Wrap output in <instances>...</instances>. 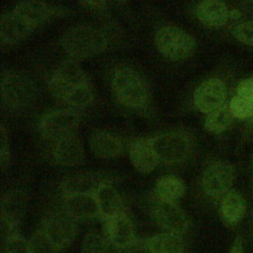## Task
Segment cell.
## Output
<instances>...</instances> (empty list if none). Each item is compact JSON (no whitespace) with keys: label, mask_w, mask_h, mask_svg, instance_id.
Masks as SVG:
<instances>
[{"label":"cell","mask_w":253,"mask_h":253,"mask_svg":"<svg viewBox=\"0 0 253 253\" xmlns=\"http://www.w3.org/2000/svg\"><path fill=\"white\" fill-rule=\"evenodd\" d=\"M109 43L106 33L93 25L81 24L69 28L61 38L64 51L73 60H82L103 52Z\"/></svg>","instance_id":"obj_1"},{"label":"cell","mask_w":253,"mask_h":253,"mask_svg":"<svg viewBox=\"0 0 253 253\" xmlns=\"http://www.w3.org/2000/svg\"><path fill=\"white\" fill-rule=\"evenodd\" d=\"M113 91L118 101L130 109H142L149 100V90L145 80L130 67L118 68L112 79Z\"/></svg>","instance_id":"obj_2"},{"label":"cell","mask_w":253,"mask_h":253,"mask_svg":"<svg viewBox=\"0 0 253 253\" xmlns=\"http://www.w3.org/2000/svg\"><path fill=\"white\" fill-rule=\"evenodd\" d=\"M37 97V88L33 80L18 71H6L1 79V101L9 111L28 109Z\"/></svg>","instance_id":"obj_3"},{"label":"cell","mask_w":253,"mask_h":253,"mask_svg":"<svg viewBox=\"0 0 253 253\" xmlns=\"http://www.w3.org/2000/svg\"><path fill=\"white\" fill-rule=\"evenodd\" d=\"M159 161L166 164L185 162L193 150V141L188 133L180 129L165 130L150 137Z\"/></svg>","instance_id":"obj_4"},{"label":"cell","mask_w":253,"mask_h":253,"mask_svg":"<svg viewBox=\"0 0 253 253\" xmlns=\"http://www.w3.org/2000/svg\"><path fill=\"white\" fill-rule=\"evenodd\" d=\"M158 50L170 60H183L196 50V40L187 32L175 26L159 28L154 37Z\"/></svg>","instance_id":"obj_5"},{"label":"cell","mask_w":253,"mask_h":253,"mask_svg":"<svg viewBox=\"0 0 253 253\" xmlns=\"http://www.w3.org/2000/svg\"><path fill=\"white\" fill-rule=\"evenodd\" d=\"M88 83L90 81L87 74L73 59L61 62L47 80L50 92L63 102L78 88Z\"/></svg>","instance_id":"obj_6"},{"label":"cell","mask_w":253,"mask_h":253,"mask_svg":"<svg viewBox=\"0 0 253 253\" xmlns=\"http://www.w3.org/2000/svg\"><path fill=\"white\" fill-rule=\"evenodd\" d=\"M80 123V115L74 109H58L46 113L39 122V131L54 142L74 133Z\"/></svg>","instance_id":"obj_7"},{"label":"cell","mask_w":253,"mask_h":253,"mask_svg":"<svg viewBox=\"0 0 253 253\" xmlns=\"http://www.w3.org/2000/svg\"><path fill=\"white\" fill-rule=\"evenodd\" d=\"M42 229L60 250L72 243L77 234V223L64 210L50 212L42 222Z\"/></svg>","instance_id":"obj_8"},{"label":"cell","mask_w":253,"mask_h":253,"mask_svg":"<svg viewBox=\"0 0 253 253\" xmlns=\"http://www.w3.org/2000/svg\"><path fill=\"white\" fill-rule=\"evenodd\" d=\"M235 171L227 162L217 161L209 165L203 174L202 184L205 193L213 199H222L234 182Z\"/></svg>","instance_id":"obj_9"},{"label":"cell","mask_w":253,"mask_h":253,"mask_svg":"<svg viewBox=\"0 0 253 253\" xmlns=\"http://www.w3.org/2000/svg\"><path fill=\"white\" fill-rule=\"evenodd\" d=\"M104 227L105 236L116 250H128L136 244L134 225L126 211L105 220Z\"/></svg>","instance_id":"obj_10"},{"label":"cell","mask_w":253,"mask_h":253,"mask_svg":"<svg viewBox=\"0 0 253 253\" xmlns=\"http://www.w3.org/2000/svg\"><path fill=\"white\" fill-rule=\"evenodd\" d=\"M152 216L164 232L181 235L189 228V217L177 203L156 200L152 207Z\"/></svg>","instance_id":"obj_11"},{"label":"cell","mask_w":253,"mask_h":253,"mask_svg":"<svg viewBox=\"0 0 253 253\" xmlns=\"http://www.w3.org/2000/svg\"><path fill=\"white\" fill-rule=\"evenodd\" d=\"M226 98V87L217 78H210L204 81L194 93L196 108L205 114H210L222 107Z\"/></svg>","instance_id":"obj_12"},{"label":"cell","mask_w":253,"mask_h":253,"mask_svg":"<svg viewBox=\"0 0 253 253\" xmlns=\"http://www.w3.org/2000/svg\"><path fill=\"white\" fill-rule=\"evenodd\" d=\"M52 155L55 162L61 166H75L84 159V146L81 139L72 133L54 142Z\"/></svg>","instance_id":"obj_13"},{"label":"cell","mask_w":253,"mask_h":253,"mask_svg":"<svg viewBox=\"0 0 253 253\" xmlns=\"http://www.w3.org/2000/svg\"><path fill=\"white\" fill-rule=\"evenodd\" d=\"M63 210L76 220L100 216L98 204L93 194L63 195Z\"/></svg>","instance_id":"obj_14"},{"label":"cell","mask_w":253,"mask_h":253,"mask_svg":"<svg viewBox=\"0 0 253 253\" xmlns=\"http://www.w3.org/2000/svg\"><path fill=\"white\" fill-rule=\"evenodd\" d=\"M89 144L93 154L104 159L117 158L125 151L123 140L118 135L106 130L94 131L90 136Z\"/></svg>","instance_id":"obj_15"},{"label":"cell","mask_w":253,"mask_h":253,"mask_svg":"<svg viewBox=\"0 0 253 253\" xmlns=\"http://www.w3.org/2000/svg\"><path fill=\"white\" fill-rule=\"evenodd\" d=\"M103 176L95 172H78L66 176L61 182L63 195L95 194L98 188L105 183Z\"/></svg>","instance_id":"obj_16"},{"label":"cell","mask_w":253,"mask_h":253,"mask_svg":"<svg viewBox=\"0 0 253 253\" xmlns=\"http://www.w3.org/2000/svg\"><path fill=\"white\" fill-rule=\"evenodd\" d=\"M103 221L126 211L119 191L108 181L103 183L94 194Z\"/></svg>","instance_id":"obj_17"},{"label":"cell","mask_w":253,"mask_h":253,"mask_svg":"<svg viewBox=\"0 0 253 253\" xmlns=\"http://www.w3.org/2000/svg\"><path fill=\"white\" fill-rule=\"evenodd\" d=\"M128 151L132 165L141 173L153 171L159 162L150 138L143 137L133 140Z\"/></svg>","instance_id":"obj_18"},{"label":"cell","mask_w":253,"mask_h":253,"mask_svg":"<svg viewBox=\"0 0 253 253\" xmlns=\"http://www.w3.org/2000/svg\"><path fill=\"white\" fill-rule=\"evenodd\" d=\"M13 12L35 28L55 16L58 13V9L42 1L27 0L19 2Z\"/></svg>","instance_id":"obj_19"},{"label":"cell","mask_w":253,"mask_h":253,"mask_svg":"<svg viewBox=\"0 0 253 253\" xmlns=\"http://www.w3.org/2000/svg\"><path fill=\"white\" fill-rule=\"evenodd\" d=\"M35 28L13 11L3 14L0 19V38L6 44H13L29 36Z\"/></svg>","instance_id":"obj_20"},{"label":"cell","mask_w":253,"mask_h":253,"mask_svg":"<svg viewBox=\"0 0 253 253\" xmlns=\"http://www.w3.org/2000/svg\"><path fill=\"white\" fill-rule=\"evenodd\" d=\"M28 206V196L22 190H11L1 200V219L20 224Z\"/></svg>","instance_id":"obj_21"},{"label":"cell","mask_w":253,"mask_h":253,"mask_svg":"<svg viewBox=\"0 0 253 253\" xmlns=\"http://www.w3.org/2000/svg\"><path fill=\"white\" fill-rule=\"evenodd\" d=\"M196 15L198 19L207 26L220 27L227 22L229 11L222 1L206 0L197 5Z\"/></svg>","instance_id":"obj_22"},{"label":"cell","mask_w":253,"mask_h":253,"mask_svg":"<svg viewBox=\"0 0 253 253\" xmlns=\"http://www.w3.org/2000/svg\"><path fill=\"white\" fill-rule=\"evenodd\" d=\"M142 247L146 253H183L185 244L181 235L161 232L147 237Z\"/></svg>","instance_id":"obj_23"},{"label":"cell","mask_w":253,"mask_h":253,"mask_svg":"<svg viewBox=\"0 0 253 253\" xmlns=\"http://www.w3.org/2000/svg\"><path fill=\"white\" fill-rule=\"evenodd\" d=\"M245 211V201L235 190H230L220 200L219 214L222 221L229 226L237 224L243 218Z\"/></svg>","instance_id":"obj_24"},{"label":"cell","mask_w":253,"mask_h":253,"mask_svg":"<svg viewBox=\"0 0 253 253\" xmlns=\"http://www.w3.org/2000/svg\"><path fill=\"white\" fill-rule=\"evenodd\" d=\"M186 192L184 181L174 175H166L158 178L154 185L156 200L168 203H177Z\"/></svg>","instance_id":"obj_25"},{"label":"cell","mask_w":253,"mask_h":253,"mask_svg":"<svg viewBox=\"0 0 253 253\" xmlns=\"http://www.w3.org/2000/svg\"><path fill=\"white\" fill-rule=\"evenodd\" d=\"M232 119L233 115L231 114L229 106L223 105L222 107L208 114L204 125L208 131L220 133L231 125Z\"/></svg>","instance_id":"obj_26"},{"label":"cell","mask_w":253,"mask_h":253,"mask_svg":"<svg viewBox=\"0 0 253 253\" xmlns=\"http://www.w3.org/2000/svg\"><path fill=\"white\" fill-rule=\"evenodd\" d=\"M111 247L105 234L91 230L85 234L82 240L81 253H109Z\"/></svg>","instance_id":"obj_27"},{"label":"cell","mask_w":253,"mask_h":253,"mask_svg":"<svg viewBox=\"0 0 253 253\" xmlns=\"http://www.w3.org/2000/svg\"><path fill=\"white\" fill-rule=\"evenodd\" d=\"M29 243L31 253H60V249L52 243L42 228L34 232Z\"/></svg>","instance_id":"obj_28"},{"label":"cell","mask_w":253,"mask_h":253,"mask_svg":"<svg viewBox=\"0 0 253 253\" xmlns=\"http://www.w3.org/2000/svg\"><path fill=\"white\" fill-rule=\"evenodd\" d=\"M229 109L234 118L246 119L253 117V102L238 95H235L231 99L229 103Z\"/></svg>","instance_id":"obj_29"},{"label":"cell","mask_w":253,"mask_h":253,"mask_svg":"<svg viewBox=\"0 0 253 253\" xmlns=\"http://www.w3.org/2000/svg\"><path fill=\"white\" fill-rule=\"evenodd\" d=\"M4 253H31L29 240L20 233L3 240Z\"/></svg>","instance_id":"obj_30"},{"label":"cell","mask_w":253,"mask_h":253,"mask_svg":"<svg viewBox=\"0 0 253 253\" xmlns=\"http://www.w3.org/2000/svg\"><path fill=\"white\" fill-rule=\"evenodd\" d=\"M234 37L241 42L253 46V21L237 25L233 31Z\"/></svg>","instance_id":"obj_31"},{"label":"cell","mask_w":253,"mask_h":253,"mask_svg":"<svg viewBox=\"0 0 253 253\" xmlns=\"http://www.w3.org/2000/svg\"><path fill=\"white\" fill-rule=\"evenodd\" d=\"M10 160V146H9V136L8 130L4 125H1L0 130V163L1 167L4 169L8 166Z\"/></svg>","instance_id":"obj_32"},{"label":"cell","mask_w":253,"mask_h":253,"mask_svg":"<svg viewBox=\"0 0 253 253\" xmlns=\"http://www.w3.org/2000/svg\"><path fill=\"white\" fill-rule=\"evenodd\" d=\"M236 95L253 102V78L244 79L237 85Z\"/></svg>","instance_id":"obj_33"},{"label":"cell","mask_w":253,"mask_h":253,"mask_svg":"<svg viewBox=\"0 0 253 253\" xmlns=\"http://www.w3.org/2000/svg\"><path fill=\"white\" fill-rule=\"evenodd\" d=\"M228 253H244V248H243V240L240 236H236L235 239L233 240Z\"/></svg>","instance_id":"obj_34"},{"label":"cell","mask_w":253,"mask_h":253,"mask_svg":"<svg viewBox=\"0 0 253 253\" xmlns=\"http://www.w3.org/2000/svg\"><path fill=\"white\" fill-rule=\"evenodd\" d=\"M81 4L88 6L92 9H103L107 5V2L105 1H83Z\"/></svg>","instance_id":"obj_35"},{"label":"cell","mask_w":253,"mask_h":253,"mask_svg":"<svg viewBox=\"0 0 253 253\" xmlns=\"http://www.w3.org/2000/svg\"><path fill=\"white\" fill-rule=\"evenodd\" d=\"M240 16H241V13H240L239 10H237V9H233V10L229 11V18H232V19H234V20H237V19L240 18Z\"/></svg>","instance_id":"obj_36"},{"label":"cell","mask_w":253,"mask_h":253,"mask_svg":"<svg viewBox=\"0 0 253 253\" xmlns=\"http://www.w3.org/2000/svg\"><path fill=\"white\" fill-rule=\"evenodd\" d=\"M252 78H253V77H252Z\"/></svg>","instance_id":"obj_37"}]
</instances>
